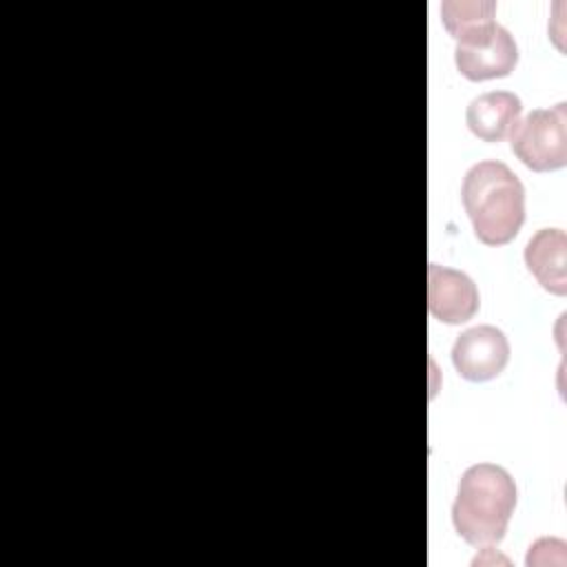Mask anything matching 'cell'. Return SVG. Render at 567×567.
<instances>
[{
    "mask_svg": "<svg viewBox=\"0 0 567 567\" xmlns=\"http://www.w3.org/2000/svg\"><path fill=\"white\" fill-rule=\"evenodd\" d=\"M509 146L536 173L563 168L567 164V104L529 111L514 124Z\"/></svg>",
    "mask_w": 567,
    "mask_h": 567,
    "instance_id": "3",
    "label": "cell"
},
{
    "mask_svg": "<svg viewBox=\"0 0 567 567\" xmlns=\"http://www.w3.org/2000/svg\"><path fill=\"white\" fill-rule=\"evenodd\" d=\"M461 202L476 239L485 246L509 244L525 221L523 182L498 159L476 162L465 173Z\"/></svg>",
    "mask_w": 567,
    "mask_h": 567,
    "instance_id": "2",
    "label": "cell"
},
{
    "mask_svg": "<svg viewBox=\"0 0 567 567\" xmlns=\"http://www.w3.org/2000/svg\"><path fill=\"white\" fill-rule=\"evenodd\" d=\"M509 361V341L496 326H476L461 332L452 346V363L467 381H489Z\"/></svg>",
    "mask_w": 567,
    "mask_h": 567,
    "instance_id": "5",
    "label": "cell"
},
{
    "mask_svg": "<svg viewBox=\"0 0 567 567\" xmlns=\"http://www.w3.org/2000/svg\"><path fill=\"white\" fill-rule=\"evenodd\" d=\"M454 40L456 69L472 82L505 78L518 64V47L512 33L494 20L458 33Z\"/></svg>",
    "mask_w": 567,
    "mask_h": 567,
    "instance_id": "4",
    "label": "cell"
},
{
    "mask_svg": "<svg viewBox=\"0 0 567 567\" xmlns=\"http://www.w3.org/2000/svg\"><path fill=\"white\" fill-rule=\"evenodd\" d=\"M523 111L520 97L509 91H487L467 104V128L483 142L505 140Z\"/></svg>",
    "mask_w": 567,
    "mask_h": 567,
    "instance_id": "8",
    "label": "cell"
},
{
    "mask_svg": "<svg viewBox=\"0 0 567 567\" xmlns=\"http://www.w3.org/2000/svg\"><path fill=\"white\" fill-rule=\"evenodd\" d=\"M494 13H496V2H443L441 4V20L452 38L467 27L492 20Z\"/></svg>",
    "mask_w": 567,
    "mask_h": 567,
    "instance_id": "9",
    "label": "cell"
},
{
    "mask_svg": "<svg viewBox=\"0 0 567 567\" xmlns=\"http://www.w3.org/2000/svg\"><path fill=\"white\" fill-rule=\"evenodd\" d=\"M427 308L441 323L458 326L470 321L478 310L476 284L461 270L430 264L427 266Z\"/></svg>",
    "mask_w": 567,
    "mask_h": 567,
    "instance_id": "6",
    "label": "cell"
},
{
    "mask_svg": "<svg viewBox=\"0 0 567 567\" xmlns=\"http://www.w3.org/2000/svg\"><path fill=\"white\" fill-rule=\"evenodd\" d=\"M525 266L551 295L567 292V235L560 228H540L525 246Z\"/></svg>",
    "mask_w": 567,
    "mask_h": 567,
    "instance_id": "7",
    "label": "cell"
},
{
    "mask_svg": "<svg viewBox=\"0 0 567 567\" xmlns=\"http://www.w3.org/2000/svg\"><path fill=\"white\" fill-rule=\"evenodd\" d=\"M518 489L509 472L496 463L470 465L452 503L456 534L472 547L492 549L503 540L516 509Z\"/></svg>",
    "mask_w": 567,
    "mask_h": 567,
    "instance_id": "1",
    "label": "cell"
}]
</instances>
